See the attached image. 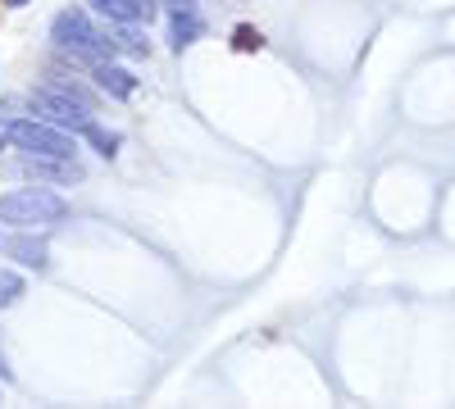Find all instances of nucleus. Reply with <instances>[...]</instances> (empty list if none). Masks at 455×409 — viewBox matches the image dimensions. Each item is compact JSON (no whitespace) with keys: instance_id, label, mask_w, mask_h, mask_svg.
<instances>
[{"instance_id":"13","label":"nucleus","mask_w":455,"mask_h":409,"mask_svg":"<svg viewBox=\"0 0 455 409\" xmlns=\"http://www.w3.org/2000/svg\"><path fill=\"white\" fill-rule=\"evenodd\" d=\"M259 46H264V36H259L255 28H246V23H242V28L233 32V51H259Z\"/></svg>"},{"instance_id":"5","label":"nucleus","mask_w":455,"mask_h":409,"mask_svg":"<svg viewBox=\"0 0 455 409\" xmlns=\"http://www.w3.org/2000/svg\"><path fill=\"white\" fill-rule=\"evenodd\" d=\"M10 173L14 177H51V182H78L83 177L78 160H55V155H32V151H23L10 164Z\"/></svg>"},{"instance_id":"8","label":"nucleus","mask_w":455,"mask_h":409,"mask_svg":"<svg viewBox=\"0 0 455 409\" xmlns=\"http://www.w3.org/2000/svg\"><path fill=\"white\" fill-rule=\"evenodd\" d=\"M92 78H96V87L105 91V96H119V100H128L132 91H137V78L128 68H119V64H92Z\"/></svg>"},{"instance_id":"4","label":"nucleus","mask_w":455,"mask_h":409,"mask_svg":"<svg viewBox=\"0 0 455 409\" xmlns=\"http://www.w3.org/2000/svg\"><path fill=\"white\" fill-rule=\"evenodd\" d=\"M32 105L42 109V114L55 123V128H73V132H87L96 119H92V105L78 100V96H68V91H55L51 83L46 87H36L32 91Z\"/></svg>"},{"instance_id":"12","label":"nucleus","mask_w":455,"mask_h":409,"mask_svg":"<svg viewBox=\"0 0 455 409\" xmlns=\"http://www.w3.org/2000/svg\"><path fill=\"white\" fill-rule=\"evenodd\" d=\"M19 295H23V278H19V273H10V269H0V310L14 305Z\"/></svg>"},{"instance_id":"14","label":"nucleus","mask_w":455,"mask_h":409,"mask_svg":"<svg viewBox=\"0 0 455 409\" xmlns=\"http://www.w3.org/2000/svg\"><path fill=\"white\" fill-rule=\"evenodd\" d=\"M169 10H196L192 0H169Z\"/></svg>"},{"instance_id":"3","label":"nucleus","mask_w":455,"mask_h":409,"mask_svg":"<svg viewBox=\"0 0 455 409\" xmlns=\"http://www.w3.org/2000/svg\"><path fill=\"white\" fill-rule=\"evenodd\" d=\"M5 137L19 146V151H32V155H55V160H73V155H78L73 137H64L51 123H36V119H10Z\"/></svg>"},{"instance_id":"1","label":"nucleus","mask_w":455,"mask_h":409,"mask_svg":"<svg viewBox=\"0 0 455 409\" xmlns=\"http://www.w3.org/2000/svg\"><path fill=\"white\" fill-rule=\"evenodd\" d=\"M51 36H55V46L64 51V55H73L78 64H105V59H114L119 51H114V42L109 36L87 19V10H64L60 19H55V28H51Z\"/></svg>"},{"instance_id":"15","label":"nucleus","mask_w":455,"mask_h":409,"mask_svg":"<svg viewBox=\"0 0 455 409\" xmlns=\"http://www.w3.org/2000/svg\"><path fill=\"white\" fill-rule=\"evenodd\" d=\"M0 378H10V368H5V355H0Z\"/></svg>"},{"instance_id":"16","label":"nucleus","mask_w":455,"mask_h":409,"mask_svg":"<svg viewBox=\"0 0 455 409\" xmlns=\"http://www.w3.org/2000/svg\"><path fill=\"white\" fill-rule=\"evenodd\" d=\"M5 5H28V0H5Z\"/></svg>"},{"instance_id":"2","label":"nucleus","mask_w":455,"mask_h":409,"mask_svg":"<svg viewBox=\"0 0 455 409\" xmlns=\"http://www.w3.org/2000/svg\"><path fill=\"white\" fill-rule=\"evenodd\" d=\"M64 214H68V205L42 187H23V192L0 196V223H10V228H36V223L46 228V223H60Z\"/></svg>"},{"instance_id":"9","label":"nucleus","mask_w":455,"mask_h":409,"mask_svg":"<svg viewBox=\"0 0 455 409\" xmlns=\"http://www.w3.org/2000/svg\"><path fill=\"white\" fill-rule=\"evenodd\" d=\"M201 32H205V23H201L196 10H173V19H169V42H173V51H187L192 42H201Z\"/></svg>"},{"instance_id":"7","label":"nucleus","mask_w":455,"mask_h":409,"mask_svg":"<svg viewBox=\"0 0 455 409\" xmlns=\"http://www.w3.org/2000/svg\"><path fill=\"white\" fill-rule=\"evenodd\" d=\"M0 255L19 259V264H28V269H46V241L23 237V232H5V237H0Z\"/></svg>"},{"instance_id":"11","label":"nucleus","mask_w":455,"mask_h":409,"mask_svg":"<svg viewBox=\"0 0 455 409\" xmlns=\"http://www.w3.org/2000/svg\"><path fill=\"white\" fill-rule=\"evenodd\" d=\"M83 137H87V141H92V146H96V151H100V155H105V160H109V155H114V151H119V137H114V132H105V128H100V123H92V128H87V132H83Z\"/></svg>"},{"instance_id":"10","label":"nucleus","mask_w":455,"mask_h":409,"mask_svg":"<svg viewBox=\"0 0 455 409\" xmlns=\"http://www.w3.org/2000/svg\"><path fill=\"white\" fill-rule=\"evenodd\" d=\"M105 36L114 42V51H124V55H132V59H146L150 55V42L132 28V23H119V19H109V28H105Z\"/></svg>"},{"instance_id":"6","label":"nucleus","mask_w":455,"mask_h":409,"mask_svg":"<svg viewBox=\"0 0 455 409\" xmlns=\"http://www.w3.org/2000/svg\"><path fill=\"white\" fill-rule=\"evenodd\" d=\"M87 5L105 19H119V23H150L156 19V0H87Z\"/></svg>"}]
</instances>
